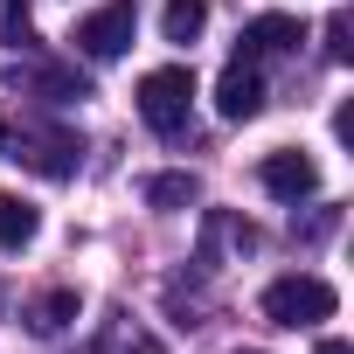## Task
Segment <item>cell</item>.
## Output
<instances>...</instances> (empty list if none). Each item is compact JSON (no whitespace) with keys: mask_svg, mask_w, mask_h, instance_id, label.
Masks as SVG:
<instances>
[{"mask_svg":"<svg viewBox=\"0 0 354 354\" xmlns=\"http://www.w3.org/2000/svg\"><path fill=\"white\" fill-rule=\"evenodd\" d=\"M139 118H146L160 139H181L188 118H195V77H188L181 63L146 70V77H139Z\"/></svg>","mask_w":354,"mask_h":354,"instance_id":"cell-1","label":"cell"},{"mask_svg":"<svg viewBox=\"0 0 354 354\" xmlns=\"http://www.w3.org/2000/svg\"><path fill=\"white\" fill-rule=\"evenodd\" d=\"M333 306H340V292L313 271H292V278L264 285V319L271 326H319V319H333Z\"/></svg>","mask_w":354,"mask_h":354,"instance_id":"cell-2","label":"cell"},{"mask_svg":"<svg viewBox=\"0 0 354 354\" xmlns=\"http://www.w3.org/2000/svg\"><path fill=\"white\" fill-rule=\"evenodd\" d=\"M132 28H139V15H132V0H111V8H97V15H84L77 21V49L84 56H97V63H111V56H125L132 49Z\"/></svg>","mask_w":354,"mask_h":354,"instance_id":"cell-3","label":"cell"},{"mask_svg":"<svg viewBox=\"0 0 354 354\" xmlns=\"http://www.w3.org/2000/svg\"><path fill=\"white\" fill-rule=\"evenodd\" d=\"M257 181H264V195H278V202H313L319 195V167H313V153H299V146H278V153H264V167H257Z\"/></svg>","mask_w":354,"mask_h":354,"instance_id":"cell-4","label":"cell"},{"mask_svg":"<svg viewBox=\"0 0 354 354\" xmlns=\"http://www.w3.org/2000/svg\"><path fill=\"white\" fill-rule=\"evenodd\" d=\"M216 111H223L230 125H243V118H257V111H264V70L236 56V63L223 70V84H216Z\"/></svg>","mask_w":354,"mask_h":354,"instance_id":"cell-5","label":"cell"},{"mask_svg":"<svg viewBox=\"0 0 354 354\" xmlns=\"http://www.w3.org/2000/svg\"><path fill=\"white\" fill-rule=\"evenodd\" d=\"M77 132H63V125H49V132H21V153L15 160H28L35 174H49V181H63V174H77Z\"/></svg>","mask_w":354,"mask_h":354,"instance_id":"cell-6","label":"cell"},{"mask_svg":"<svg viewBox=\"0 0 354 354\" xmlns=\"http://www.w3.org/2000/svg\"><path fill=\"white\" fill-rule=\"evenodd\" d=\"M306 42V21H292V15H257L250 28H243V63H271V56H292Z\"/></svg>","mask_w":354,"mask_h":354,"instance_id":"cell-7","label":"cell"},{"mask_svg":"<svg viewBox=\"0 0 354 354\" xmlns=\"http://www.w3.org/2000/svg\"><path fill=\"white\" fill-rule=\"evenodd\" d=\"M35 230H42V209L28 195H15V188H0V250H28Z\"/></svg>","mask_w":354,"mask_h":354,"instance_id":"cell-8","label":"cell"},{"mask_svg":"<svg viewBox=\"0 0 354 354\" xmlns=\"http://www.w3.org/2000/svg\"><path fill=\"white\" fill-rule=\"evenodd\" d=\"M202 28H209V0H167V8H160V35L174 49H195Z\"/></svg>","mask_w":354,"mask_h":354,"instance_id":"cell-9","label":"cell"},{"mask_svg":"<svg viewBox=\"0 0 354 354\" xmlns=\"http://www.w3.org/2000/svg\"><path fill=\"white\" fill-rule=\"evenodd\" d=\"M195 174H153L146 181V209H195Z\"/></svg>","mask_w":354,"mask_h":354,"instance_id":"cell-10","label":"cell"},{"mask_svg":"<svg viewBox=\"0 0 354 354\" xmlns=\"http://www.w3.org/2000/svg\"><path fill=\"white\" fill-rule=\"evenodd\" d=\"M77 313H84V299H77V292H49V299H35V306H28V326H35V333H63Z\"/></svg>","mask_w":354,"mask_h":354,"instance_id":"cell-11","label":"cell"},{"mask_svg":"<svg viewBox=\"0 0 354 354\" xmlns=\"http://www.w3.org/2000/svg\"><path fill=\"white\" fill-rule=\"evenodd\" d=\"M347 35H354V21L333 15V21H326V56H333V63H354V42H347Z\"/></svg>","mask_w":354,"mask_h":354,"instance_id":"cell-12","label":"cell"},{"mask_svg":"<svg viewBox=\"0 0 354 354\" xmlns=\"http://www.w3.org/2000/svg\"><path fill=\"white\" fill-rule=\"evenodd\" d=\"M0 8H8V35H21V28H28V0H0Z\"/></svg>","mask_w":354,"mask_h":354,"instance_id":"cell-13","label":"cell"},{"mask_svg":"<svg viewBox=\"0 0 354 354\" xmlns=\"http://www.w3.org/2000/svg\"><path fill=\"white\" fill-rule=\"evenodd\" d=\"M313 354H354V347H347V340H319Z\"/></svg>","mask_w":354,"mask_h":354,"instance_id":"cell-14","label":"cell"},{"mask_svg":"<svg viewBox=\"0 0 354 354\" xmlns=\"http://www.w3.org/2000/svg\"><path fill=\"white\" fill-rule=\"evenodd\" d=\"M132 354H167V347L160 340H132Z\"/></svg>","mask_w":354,"mask_h":354,"instance_id":"cell-15","label":"cell"},{"mask_svg":"<svg viewBox=\"0 0 354 354\" xmlns=\"http://www.w3.org/2000/svg\"><path fill=\"white\" fill-rule=\"evenodd\" d=\"M0 153H8V118H0Z\"/></svg>","mask_w":354,"mask_h":354,"instance_id":"cell-16","label":"cell"},{"mask_svg":"<svg viewBox=\"0 0 354 354\" xmlns=\"http://www.w3.org/2000/svg\"><path fill=\"white\" fill-rule=\"evenodd\" d=\"M230 354H264V347H230Z\"/></svg>","mask_w":354,"mask_h":354,"instance_id":"cell-17","label":"cell"}]
</instances>
